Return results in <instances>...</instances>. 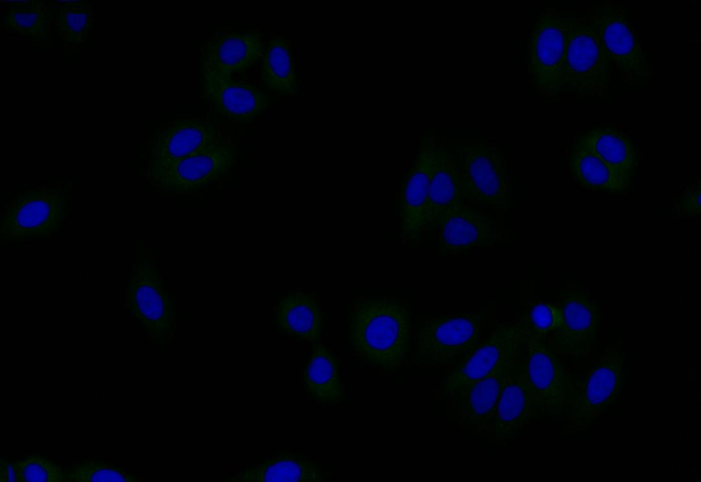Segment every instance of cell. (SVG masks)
Wrapping results in <instances>:
<instances>
[{"label": "cell", "instance_id": "28", "mask_svg": "<svg viewBox=\"0 0 701 482\" xmlns=\"http://www.w3.org/2000/svg\"><path fill=\"white\" fill-rule=\"evenodd\" d=\"M262 79L265 86L281 94L297 92V79L290 42L281 36H273L262 56Z\"/></svg>", "mask_w": 701, "mask_h": 482}, {"label": "cell", "instance_id": "17", "mask_svg": "<svg viewBox=\"0 0 701 482\" xmlns=\"http://www.w3.org/2000/svg\"><path fill=\"white\" fill-rule=\"evenodd\" d=\"M514 354L486 377L446 393L451 395V407L463 424L487 431L490 427L492 432L500 392Z\"/></svg>", "mask_w": 701, "mask_h": 482}, {"label": "cell", "instance_id": "9", "mask_svg": "<svg viewBox=\"0 0 701 482\" xmlns=\"http://www.w3.org/2000/svg\"><path fill=\"white\" fill-rule=\"evenodd\" d=\"M233 144L218 142L186 157L151 167L157 186L175 192L198 190L225 176L234 165Z\"/></svg>", "mask_w": 701, "mask_h": 482}, {"label": "cell", "instance_id": "19", "mask_svg": "<svg viewBox=\"0 0 701 482\" xmlns=\"http://www.w3.org/2000/svg\"><path fill=\"white\" fill-rule=\"evenodd\" d=\"M203 92L222 116L238 122H251L270 105L268 94L231 76L203 73Z\"/></svg>", "mask_w": 701, "mask_h": 482}, {"label": "cell", "instance_id": "5", "mask_svg": "<svg viewBox=\"0 0 701 482\" xmlns=\"http://www.w3.org/2000/svg\"><path fill=\"white\" fill-rule=\"evenodd\" d=\"M531 402L536 414L560 415L568 409L570 383L557 354L532 330L527 314L520 321Z\"/></svg>", "mask_w": 701, "mask_h": 482}, {"label": "cell", "instance_id": "33", "mask_svg": "<svg viewBox=\"0 0 701 482\" xmlns=\"http://www.w3.org/2000/svg\"><path fill=\"white\" fill-rule=\"evenodd\" d=\"M701 184L698 181L682 193L678 205L679 212L691 216L700 215L701 212Z\"/></svg>", "mask_w": 701, "mask_h": 482}, {"label": "cell", "instance_id": "31", "mask_svg": "<svg viewBox=\"0 0 701 482\" xmlns=\"http://www.w3.org/2000/svg\"><path fill=\"white\" fill-rule=\"evenodd\" d=\"M17 482H66L65 470L49 458L40 455L16 461Z\"/></svg>", "mask_w": 701, "mask_h": 482}, {"label": "cell", "instance_id": "18", "mask_svg": "<svg viewBox=\"0 0 701 482\" xmlns=\"http://www.w3.org/2000/svg\"><path fill=\"white\" fill-rule=\"evenodd\" d=\"M265 49L259 29L218 35L207 42L202 53V73L231 76L252 66Z\"/></svg>", "mask_w": 701, "mask_h": 482}, {"label": "cell", "instance_id": "23", "mask_svg": "<svg viewBox=\"0 0 701 482\" xmlns=\"http://www.w3.org/2000/svg\"><path fill=\"white\" fill-rule=\"evenodd\" d=\"M573 146L597 155L613 170L630 177L637 166L630 138L613 126L594 127L578 136Z\"/></svg>", "mask_w": 701, "mask_h": 482}, {"label": "cell", "instance_id": "2", "mask_svg": "<svg viewBox=\"0 0 701 482\" xmlns=\"http://www.w3.org/2000/svg\"><path fill=\"white\" fill-rule=\"evenodd\" d=\"M565 45L561 88L597 95L608 79L609 58L594 19L565 16Z\"/></svg>", "mask_w": 701, "mask_h": 482}, {"label": "cell", "instance_id": "25", "mask_svg": "<svg viewBox=\"0 0 701 482\" xmlns=\"http://www.w3.org/2000/svg\"><path fill=\"white\" fill-rule=\"evenodd\" d=\"M306 392L318 403L329 405L340 402L344 386L339 371V360L321 342H316L303 371Z\"/></svg>", "mask_w": 701, "mask_h": 482}, {"label": "cell", "instance_id": "14", "mask_svg": "<svg viewBox=\"0 0 701 482\" xmlns=\"http://www.w3.org/2000/svg\"><path fill=\"white\" fill-rule=\"evenodd\" d=\"M436 144L433 136H425L411 166L403 177L398 196L400 227L405 236L419 238L425 231L428 190L432 177Z\"/></svg>", "mask_w": 701, "mask_h": 482}, {"label": "cell", "instance_id": "21", "mask_svg": "<svg viewBox=\"0 0 701 482\" xmlns=\"http://www.w3.org/2000/svg\"><path fill=\"white\" fill-rule=\"evenodd\" d=\"M461 206L464 205L456 155L436 145L426 205L425 231L437 227L440 217Z\"/></svg>", "mask_w": 701, "mask_h": 482}, {"label": "cell", "instance_id": "22", "mask_svg": "<svg viewBox=\"0 0 701 482\" xmlns=\"http://www.w3.org/2000/svg\"><path fill=\"white\" fill-rule=\"evenodd\" d=\"M279 331L297 340L318 342L322 329L321 309L310 294L291 292L284 296L275 309Z\"/></svg>", "mask_w": 701, "mask_h": 482}, {"label": "cell", "instance_id": "10", "mask_svg": "<svg viewBox=\"0 0 701 482\" xmlns=\"http://www.w3.org/2000/svg\"><path fill=\"white\" fill-rule=\"evenodd\" d=\"M125 308L151 338H165L173 329L172 303L157 270L146 261L133 268L125 289Z\"/></svg>", "mask_w": 701, "mask_h": 482}, {"label": "cell", "instance_id": "27", "mask_svg": "<svg viewBox=\"0 0 701 482\" xmlns=\"http://www.w3.org/2000/svg\"><path fill=\"white\" fill-rule=\"evenodd\" d=\"M54 10L44 1H12L0 25L34 42H47L54 21Z\"/></svg>", "mask_w": 701, "mask_h": 482}, {"label": "cell", "instance_id": "13", "mask_svg": "<svg viewBox=\"0 0 701 482\" xmlns=\"http://www.w3.org/2000/svg\"><path fill=\"white\" fill-rule=\"evenodd\" d=\"M535 416L523 340L513 357L501 388L491 433L499 440L510 439L527 426Z\"/></svg>", "mask_w": 701, "mask_h": 482}, {"label": "cell", "instance_id": "26", "mask_svg": "<svg viewBox=\"0 0 701 482\" xmlns=\"http://www.w3.org/2000/svg\"><path fill=\"white\" fill-rule=\"evenodd\" d=\"M569 163L574 181L583 188L618 194L630 188V177L613 170L589 151L572 146Z\"/></svg>", "mask_w": 701, "mask_h": 482}, {"label": "cell", "instance_id": "8", "mask_svg": "<svg viewBox=\"0 0 701 482\" xmlns=\"http://www.w3.org/2000/svg\"><path fill=\"white\" fill-rule=\"evenodd\" d=\"M565 45V16L555 8H546L537 16L528 41V72L537 90L548 94L561 91Z\"/></svg>", "mask_w": 701, "mask_h": 482}, {"label": "cell", "instance_id": "16", "mask_svg": "<svg viewBox=\"0 0 701 482\" xmlns=\"http://www.w3.org/2000/svg\"><path fill=\"white\" fill-rule=\"evenodd\" d=\"M437 227L438 253L442 256L493 246L500 238L495 220L465 205L440 217Z\"/></svg>", "mask_w": 701, "mask_h": 482}, {"label": "cell", "instance_id": "15", "mask_svg": "<svg viewBox=\"0 0 701 482\" xmlns=\"http://www.w3.org/2000/svg\"><path fill=\"white\" fill-rule=\"evenodd\" d=\"M561 299L562 324L549 348L557 355L578 357L588 353L596 341L598 306L581 291H563Z\"/></svg>", "mask_w": 701, "mask_h": 482}, {"label": "cell", "instance_id": "12", "mask_svg": "<svg viewBox=\"0 0 701 482\" xmlns=\"http://www.w3.org/2000/svg\"><path fill=\"white\" fill-rule=\"evenodd\" d=\"M523 342L520 322L499 325L485 340L479 343L444 377L445 394L464 385L482 379L500 364L508 360Z\"/></svg>", "mask_w": 701, "mask_h": 482}, {"label": "cell", "instance_id": "7", "mask_svg": "<svg viewBox=\"0 0 701 482\" xmlns=\"http://www.w3.org/2000/svg\"><path fill=\"white\" fill-rule=\"evenodd\" d=\"M483 320V314L472 313L442 315L420 322L418 355L432 365L451 363L479 343Z\"/></svg>", "mask_w": 701, "mask_h": 482}, {"label": "cell", "instance_id": "30", "mask_svg": "<svg viewBox=\"0 0 701 482\" xmlns=\"http://www.w3.org/2000/svg\"><path fill=\"white\" fill-rule=\"evenodd\" d=\"M68 482H137L142 479L125 470L101 460L74 463L67 470Z\"/></svg>", "mask_w": 701, "mask_h": 482}, {"label": "cell", "instance_id": "24", "mask_svg": "<svg viewBox=\"0 0 701 482\" xmlns=\"http://www.w3.org/2000/svg\"><path fill=\"white\" fill-rule=\"evenodd\" d=\"M227 480L240 482H318L322 480V472L312 461L290 453H281L253 467L240 470Z\"/></svg>", "mask_w": 701, "mask_h": 482}, {"label": "cell", "instance_id": "34", "mask_svg": "<svg viewBox=\"0 0 701 482\" xmlns=\"http://www.w3.org/2000/svg\"><path fill=\"white\" fill-rule=\"evenodd\" d=\"M0 482H17L16 461L1 457Z\"/></svg>", "mask_w": 701, "mask_h": 482}, {"label": "cell", "instance_id": "11", "mask_svg": "<svg viewBox=\"0 0 701 482\" xmlns=\"http://www.w3.org/2000/svg\"><path fill=\"white\" fill-rule=\"evenodd\" d=\"M610 60L634 81L648 75L641 42L623 6L604 3L592 12Z\"/></svg>", "mask_w": 701, "mask_h": 482}, {"label": "cell", "instance_id": "20", "mask_svg": "<svg viewBox=\"0 0 701 482\" xmlns=\"http://www.w3.org/2000/svg\"><path fill=\"white\" fill-rule=\"evenodd\" d=\"M216 127L203 118H178L159 133L150 148L152 166L177 160L217 142Z\"/></svg>", "mask_w": 701, "mask_h": 482}, {"label": "cell", "instance_id": "1", "mask_svg": "<svg viewBox=\"0 0 701 482\" xmlns=\"http://www.w3.org/2000/svg\"><path fill=\"white\" fill-rule=\"evenodd\" d=\"M409 331V313L398 300L379 296L354 304L349 340L355 353L375 368L394 370L403 363Z\"/></svg>", "mask_w": 701, "mask_h": 482}, {"label": "cell", "instance_id": "4", "mask_svg": "<svg viewBox=\"0 0 701 482\" xmlns=\"http://www.w3.org/2000/svg\"><path fill=\"white\" fill-rule=\"evenodd\" d=\"M67 216V197L57 187L42 186L19 192L5 205L0 236L8 241L56 235Z\"/></svg>", "mask_w": 701, "mask_h": 482}, {"label": "cell", "instance_id": "32", "mask_svg": "<svg viewBox=\"0 0 701 482\" xmlns=\"http://www.w3.org/2000/svg\"><path fill=\"white\" fill-rule=\"evenodd\" d=\"M528 318L532 330L544 337L561 326L562 312L550 303H538L531 307Z\"/></svg>", "mask_w": 701, "mask_h": 482}, {"label": "cell", "instance_id": "3", "mask_svg": "<svg viewBox=\"0 0 701 482\" xmlns=\"http://www.w3.org/2000/svg\"><path fill=\"white\" fill-rule=\"evenodd\" d=\"M455 150L463 205L508 209L511 181L503 152L484 143L457 146Z\"/></svg>", "mask_w": 701, "mask_h": 482}, {"label": "cell", "instance_id": "29", "mask_svg": "<svg viewBox=\"0 0 701 482\" xmlns=\"http://www.w3.org/2000/svg\"><path fill=\"white\" fill-rule=\"evenodd\" d=\"M93 13L88 0L62 1L55 10V28L63 41L84 42L92 29Z\"/></svg>", "mask_w": 701, "mask_h": 482}, {"label": "cell", "instance_id": "6", "mask_svg": "<svg viewBox=\"0 0 701 482\" xmlns=\"http://www.w3.org/2000/svg\"><path fill=\"white\" fill-rule=\"evenodd\" d=\"M624 355L613 350L600 356L583 379L570 384L568 399L570 427L589 425L617 401L624 383Z\"/></svg>", "mask_w": 701, "mask_h": 482}]
</instances>
